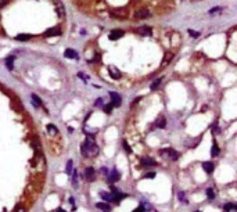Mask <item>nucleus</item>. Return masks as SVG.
<instances>
[{
  "mask_svg": "<svg viewBox=\"0 0 237 212\" xmlns=\"http://www.w3.org/2000/svg\"><path fill=\"white\" fill-rule=\"evenodd\" d=\"M161 155L162 157H166L168 160H172V161H176L179 158V152L175 151L173 148H165L161 151Z\"/></svg>",
  "mask_w": 237,
  "mask_h": 212,
  "instance_id": "obj_1",
  "label": "nucleus"
},
{
  "mask_svg": "<svg viewBox=\"0 0 237 212\" xmlns=\"http://www.w3.org/2000/svg\"><path fill=\"white\" fill-rule=\"evenodd\" d=\"M135 17H136L137 20H146V18L151 17V13H150L147 8H140V10H137V11L135 13Z\"/></svg>",
  "mask_w": 237,
  "mask_h": 212,
  "instance_id": "obj_2",
  "label": "nucleus"
},
{
  "mask_svg": "<svg viewBox=\"0 0 237 212\" xmlns=\"http://www.w3.org/2000/svg\"><path fill=\"white\" fill-rule=\"evenodd\" d=\"M110 97H111V103H113L114 107H119V105L122 104V99H121V96L118 93L110 92Z\"/></svg>",
  "mask_w": 237,
  "mask_h": 212,
  "instance_id": "obj_3",
  "label": "nucleus"
},
{
  "mask_svg": "<svg viewBox=\"0 0 237 212\" xmlns=\"http://www.w3.org/2000/svg\"><path fill=\"white\" fill-rule=\"evenodd\" d=\"M111 15L114 18H125L126 17V10L125 8H115L111 11Z\"/></svg>",
  "mask_w": 237,
  "mask_h": 212,
  "instance_id": "obj_4",
  "label": "nucleus"
},
{
  "mask_svg": "<svg viewBox=\"0 0 237 212\" xmlns=\"http://www.w3.org/2000/svg\"><path fill=\"white\" fill-rule=\"evenodd\" d=\"M61 35V29L58 26H54V28H50L44 32V36H58Z\"/></svg>",
  "mask_w": 237,
  "mask_h": 212,
  "instance_id": "obj_5",
  "label": "nucleus"
},
{
  "mask_svg": "<svg viewBox=\"0 0 237 212\" xmlns=\"http://www.w3.org/2000/svg\"><path fill=\"white\" fill-rule=\"evenodd\" d=\"M124 36V31H121V29H115V31H113V32L110 33V39L111 40H118V39H121Z\"/></svg>",
  "mask_w": 237,
  "mask_h": 212,
  "instance_id": "obj_6",
  "label": "nucleus"
},
{
  "mask_svg": "<svg viewBox=\"0 0 237 212\" xmlns=\"http://www.w3.org/2000/svg\"><path fill=\"white\" fill-rule=\"evenodd\" d=\"M108 72H110V76H111L113 79H119V78H121L119 69L115 68V67H110V68H108Z\"/></svg>",
  "mask_w": 237,
  "mask_h": 212,
  "instance_id": "obj_7",
  "label": "nucleus"
},
{
  "mask_svg": "<svg viewBox=\"0 0 237 212\" xmlns=\"http://www.w3.org/2000/svg\"><path fill=\"white\" fill-rule=\"evenodd\" d=\"M140 162L143 166H157V161H154L153 158H141Z\"/></svg>",
  "mask_w": 237,
  "mask_h": 212,
  "instance_id": "obj_8",
  "label": "nucleus"
},
{
  "mask_svg": "<svg viewBox=\"0 0 237 212\" xmlns=\"http://www.w3.org/2000/svg\"><path fill=\"white\" fill-rule=\"evenodd\" d=\"M202 169H204L207 173H212L215 166H213V164L211 161H207V162H202Z\"/></svg>",
  "mask_w": 237,
  "mask_h": 212,
  "instance_id": "obj_9",
  "label": "nucleus"
},
{
  "mask_svg": "<svg viewBox=\"0 0 237 212\" xmlns=\"http://www.w3.org/2000/svg\"><path fill=\"white\" fill-rule=\"evenodd\" d=\"M85 177L88 179V182H93V180H94V169L86 168V171H85Z\"/></svg>",
  "mask_w": 237,
  "mask_h": 212,
  "instance_id": "obj_10",
  "label": "nucleus"
},
{
  "mask_svg": "<svg viewBox=\"0 0 237 212\" xmlns=\"http://www.w3.org/2000/svg\"><path fill=\"white\" fill-rule=\"evenodd\" d=\"M46 129H47V133L50 135V136L54 137V136H57V135H58V129L56 128V125L49 124V125H47V128H46Z\"/></svg>",
  "mask_w": 237,
  "mask_h": 212,
  "instance_id": "obj_11",
  "label": "nucleus"
},
{
  "mask_svg": "<svg viewBox=\"0 0 237 212\" xmlns=\"http://www.w3.org/2000/svg\"><path fill=\"white\" fill-rule=\"evenodd\" d=\"M64 56L67 58H78V53L74 50V49H67L64 53Z\"/></svg>",
  "mask_w": 237,
  "mask_h": 212,
  "instance_id": "obj_12",
  "label": "nucleus"
},
{
  "mask_svg": "<svg viewBox=\"0 0 237 212\" xmlns=\"http://www.w3.org/2000/svg\"><path fill=\"white\" fill-rule=\"evenodd\" d=\"M96 207L99 209H101L103 212H111V207H110L107 202H97Z\"/></svg>",
  "mask_w": 237,
  "mask_h": 212,
  "instance_id": "obj_13",
  "label": "nucleus"
},
{
  "mask_svg": "<svg viewBox=\"0 0 237 212\" xmlns=\"http://www.w3.org/2000/svg\"><path fill=\"white\" fill-rule=\"evenodd\" d=\"M121 177V175H119V172H118L117 169H113V172H111V175L108 176V180L110 182H117L118 179Z\"/></svg>",
  "mask_w": 237,
  "mask_h": 212,
  "instance_id": "obj_14",
  "label": "nucleus"
},
{
  "mask_svg": "<svg viewBox=\"0 0 237 212\" xmlns=\"http://www.w3.org/2000/svg\"><path fill=\"white\" fill-rule=\"evenodd\" d=\"M100 197L103 198L104 201H114V194H110V193H105V191H101L100 193Z\"/></svg>",
  "mask_w": 237,
  "mask_h": 212,
  "instance_id": "obj_15",
  "label": "nucleus"
},
{
  "mask_svg": "<svg viewBox=\"0 0 237 212\" xmlns=\"http://www.w3.org/2000/svg\"><path fill=\"white\" fill-rule=\"evenodd\" d=\"M32 38V35H28V33H20V35H17L15 39L20 40V42H26V40H29Z\"/></svg>",
  "mask_w": 237,
  "mask_h": 212,
  "instance_id": "obj_16",
  "label": "nucleus"
},
{
  "mask_svg": "<svg viewBox=\"0 0 237 212\" xmlns=\"http://www.w3.org/2000/svg\"><path fill=\"white\" fill-rule=\"evenodd\" d=\"M56 10H57V13H58V15H60V17L65 15V8H64V6H63V3H57L56 4Z\"/></svg>",
  "mask_w": 237,
  "mask_h": 212,
  "instance_id": "obj_17",
  "label": "nucleus"
},
{
  "mask_svg": "<svg viewBox=\"0 0 237 212\" xmlns=\"http://www.w3.org/2000/svg\"><path fill=\"white\" fill-rule=\"evenodd\" d=\"M211 155H212V157L219 155V146H218L216 141H213V144H212V148H211Z\"/></svg>",
  "mask_w": 237,
  "mask_h": 212,
  "instance_id": "obj_18",
  "label": "nucleus"
},
{
  "mask_svg": "<svg viewBox=\"0 0 237 212\" xmlns=\"http://www.w3.org/2000/svg\"><path fill=\"white\" fill-rule=\"evenodd\" d=\"M31 100H32L33 105H35L36 108H39L40 105H42V100H40V99L36 96V94H32V96H31Z\"/></svg>",
  "mask_w": 237,
  "mask_h": 212,
  "instance_id": "obj_19",
  "label": "nucleus"
},
{
  "mask_svg": "<svg viewBox=\"0 0 237 212\" xmlns=\"http://www.w3.org/2000/svg\"><path fill=\"white\" fill-rule=\"evenodd\" d=\"M137 33H139V35H151V28H149V26H143V28L137 29Z\"/></svg>",
  "mask_w": 237,
  "mask_h": 212,
  "instance_id": "obj_20",
  "label": "nucleus"
},
{
  "mask_svg": "<svg viewBox=\"0 0 237 212\" xmlns=\"http://www.w3.org/2000/svg\"><path fill=\"white\" fill-rule=\"evenodd\" d=\"M161 82H162V78H158V79H155V80L153 82V83L150 85V89H151V90H157V89L160 88Z\"/></svg>",
  "mask_w": 237,
  "mask_h": 212,
  "instance_id": "obj_21",
  "label": "nucleus"
},
{
  "mask_svg": "<svg viewBox=\"0 0 237 212\" xmlns=\"http://www.w3.org/2000/svg\"><path fill=\"white\" fill-rule=\"evenodd\" d=\"M155 125H157V128H160V129H164L165 126H166V121H165V118H164V116H161L160 119L157 121V124H155Z\"/></svg>",
  "mask_w": 237,
  "mask_h": 212,
  "instance_id": "obj_22",
  "label": "nucleus"
},
{
  "mask_svg": "<svg viewBox=\"0 0 237 212\" xmlns=\"http://www.w3.org/2000/svg\"><path fill=\"white\" fill-rule=\"evenodd\" d=\"M72 186H74V187H77V186H78V172H77V169H74V171H72Z\"/></svg>",
  "mask_w": 237,
  "mask_h": 212,
  "instance_id": "obj_23",
  "label": "nucleus"
},
{
  "mask_svg": "<svg viewBox=\"0 0 237 212\" xmlns=\"http://www.w3.org/2000/svg\"><path fill=\"white\" fill-rule=\"evenodd\" d=\"M13 63H14V57H8L7 61H6V67L8 69H13Z\"/></svg>",
  "mask_w": 237,
  "mask_h": 212,
  "instance_id": "obj_24",
  "label": "nucleus"
},
{
  "mask_svg": "<svg viewBox=\"0 0 237 212\" xmlns=\"http://www.w3.org/2000/svg\"><path fill=\"white\" fill-rule=\"evenodd\" d=\"M72 161H68V162H67V169H65V172L68 173V175H71V173H72Z\"/></svg>",
  "mask_w": 237,
  "mask_h": 212,
  "instance_id": "obj_25",
  "label": "nucleus"
},
{
  "mask_svg": "<svg viewBox=\"0 0 237 212\" xmlns=\"http://www.w3.org/2000/svg\"><path fill=\"white\" fill-rule=\"evenodd\" d=\"M207 196H208V198H209V200H213L216 194H215V191H213L212 188H208V190H207Z\"/></svg>",
  "mask_w": 237,
  "mask_h": 212,
  "instance_id": "obj_26",
  "label": "nucleus"
},
{
  "mask_svg": "<svg viewBox=\"0 0 237 212\" xmlns=\"http://www.w3.org/2000/svg\"><path fill=\"white\" fill-rule=\"evenodd\" d=\"M113 103H110V104H107V105H104V111L107 112V114H110V112L113 111Z\"/></svg>",
  "mask_w": 237,
  "mask_h": 212,
  "instance_id": "obj_27",
  "label": "nucleus"
},
{
  "mask_svg": "<svg viewBox=\"0 0 237 212\" xmlns=\"http://www.w3.org/2000/svg\"><path fill=\"white\" fill-rule=\"evenodd\" d=\"M189 35L190 36H194V38H198V36H200V33L196 32V31H193V29H189Z\"/></svg>",
  "mask_w": 237,
  "mask_h": 212,
  "instance_id": "obj_28",
  "label": "nucleus"
},
{
  "mask_svg": "<svg viewBox=\"0 0 237 212\" xmlns=\"http://www.w3.org/2000/svg\"><path fill=\"white\" fill-rule=\"evenodd\" d=\"M177 198H179L180 201H186V198H185V193H183V191H179V193H177Z\"/></svg>",
  "mask_w": 237,
  "mask_h": 212,
  "instance_id": "obj_29",
  "label": "nucleus"
},
{
  "mask_svg": "<svg viewBox=\"0 0 237 212\" xmlns=\"http://www.w3.org/2000/svg\"><path fill=\"white\" fill-rule=\"evenodd\" d=\"M230 209H234V204H230V202H229V204L225 205V211L227 212V211H230Z\"/></svg>",
  "mask_w": 237,
  "mask_h": 212,
  "instance_id": "obj_30",
  "label": "nucleus"
},
{
  "mask_svg": "<svg viewBox=\"0 0 237 212\" xmlns=\"http://www.w3.org/2000/svg\"><path fill=\"white\" fill-rule=\"evenodd\" d=\"M124 148H125V151L126 152H130L132 150H130V147H129V144L126 143V141H124Z\"/></svg>",
  "mask_w": 237,
  "mask_h": 212,
  "instance_id": "obj_31",
  "label": "nucleus"
},
{
  "mask_svg": "<svg viewBox=\"0 0 237 212\" xmlns=\"http://www.w3.org/2000/svg\"><path fill=\"white\" fill-rule=\"evenodd\" d=\"M14 212H26V209H25L24 207H18V208H17Z\"/></svg>",
  "mask_w": 237,
  "mask_h": 212,
  "instance_id": "obj_32",
  "label": "nucleus"
},
{
  "mask_svg": "<svg viewBox=\"0 0 237 212\" xmlns=\"http://www.w3.org/2000/svg\"><path fill=\"white\" fill-rule=\"evenodd\" d=\"M154 176H155V173H154V172H150V173H147V175H146V177H150V179H153Z\"/></svg>",
  "mask_w": 237,
  "mask_h": 212,
  "instance_id": "obj_33",
  "label": "nucleus"
},
{
  "mask_svg": "<svg viewBox=\"0 0 237 212\" xmlns=\"http://www.w3.org/2000/svg\"><path fill=\"white\" fill-rule=\"evenodd\" d=\"M101 172L104 173V175H108V169H107V168H101Z\"/></svg>",
  "mask_w": 237,
  "mask_h": 212,
  "instance_id": "obj_34",
  "label": "nucleus"
},
{
  "mask_svg": "<svg viewBox=\"0 0 237 212\" xmlns=\"http://www.w3.org/2000/svg\"><path fill=\"white\" fill-rule=\"evenodd\" d=\"M101 103H103L101 99H97V100H96V105H101Z\"/></svg>",
  "mask_w": 237,
  "mask_h": 212,
  "instance_id": "obj_35",
  "label": "nucleus"
},
{
  "mask_svg": "<svg viewBox=\"0 0 237 212\" xmlns=\"http://www.w3.org/2000/svg\"><path fill=\"white\" fill-rule=\"evenodd\" d=\"M56 212H67V211H64L63 208H57V209H56Z\"/></svg>",
  "mask_w": 237,
  "mask_h": 212,
  "instance_id": "obj_36",
  "label": "nucleus"
},
{
  "mask_svg": "<svg viewBox=\"0 0 237 212\" xmlns=\"http://www.w3.org/2000/svg\"><path fill=\"white\" fill-rule=\"evenodd\" d=\"M234 209H236V211H237V204H234Z\"/></svg>",
  "mask_w": 237,
  "mask_h": 212,
  "instance_id": "obj_37",
  "label": "nucleus"
},
{
  "mask_svg": "<svg viewBox=\"0 0 237 212\" xmlns=\"http://www.w3.org/2000/svg\"><path fill=\"white\" fill-rule=\"evenodd\" d=\"M197 212H200V211H197Z\"/></svg>",
  "mask_w": 237,
  "mask_h": 212,
  "instance_id": "obj_38",
  "label": "nucleus"
}]
</instances>
